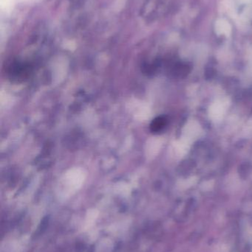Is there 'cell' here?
Masks as SVG:
<instances>
[{"instance_id": "obj_1", "label": "cell", "mask_w": 252, "mask_h": 252, "mask_svg": "<svg viewBox=\"0 0 252 252\" xmlns=\"http://www.w3.org/2000/svg\"><path fill=\"white\" fill-rule=\"evenodd\" d=\"M167 125V119L164 117H158L152 121L151 130L153 132H159Z\"/></svg>"}]
</instances>
